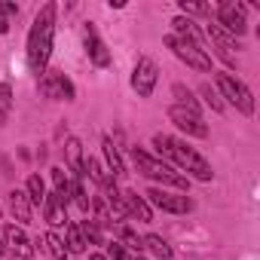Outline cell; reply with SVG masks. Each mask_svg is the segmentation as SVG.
I'll return each mask as SVG.
<instances>
[{"label":"cell","mask_w":260,"mask_h":260,"mask_svg":"<svg viewBox=\"0 0 260 260\" xmlns=\"http://www.w3.org/2000/svg\"><path fill=\"white\" fill-rule=\"evenodd\" d=\"M64 153H68V166L77 178H83V144L77 138H68L64 141Z\"/></svg>","instance_id":"e0dca14e"},{"label":"cell","mask_w":260,"mask_h":260,"mask_svg":"<svg viewBox=\"0 0 260 260\" xmlns=\"http://www.w3.org/2000/svg\"><path fill=\"white\" fill-rule=\"evenodd\" d=\"M132 260H144V257H141V254H138V257H132Z\"/></svg>","instance_id":"e575fe53"},{"label":"cell","mask_w":260,"mask_h":260,"mask_svg":"<svg viewBox=\"0 0 260 260\" xmlns=\"http://www.w3.org/2000/svg\"><path fill=\"white\" fill-rule=\"evenodd\" d=\"M52 37H55V4H43L28 34V64L37 77L46 74V64L52 55Z\"/></svg>","instance_id":"6da1fadb"},{"label":"cell","mask_w":260,"mask_h":260,"mask_svg":"<svg viewBox=\"0 0 260 260\" xmlns=\"http://www.w3.org/2000/svg\"><path fill=\"white\" fill-rule=\"evenodd\" d=\"M43 214H46L49 226H64V223H68V205H64L55 193L43 199Z\"/></svg>","instance_id":"5bb4252c"},{"label":"cell","mask_w":260,"mask_h":260,"mask_svg":"<svg viewBox=\"0 0 260 260\" xmlns=\"http://www.w3.org/2000/svg\"><path fill=\"white\" fill-rule=\"evenodd\" d=\"M43 248H46L55 260H64V257L71 254V251H68V245H64V239H58L55 233H46V236H43Z\"/></svg>","instance_id":"603a6c76"},{"label":"cell","mask_w":260,"mask_h":260,"mask_svg":"<svg viewBox=\"0 0 260 260\" xmlns=\"http://www.w3.org/2000/svg\"><path fill=\"white\" fill-rule=\"evenodd\" d=\"M116 233H119V245H122V248H132L135 254H141V251H144V239H138V233H135V230H128V226H116Z\"/></svg>","instance_id":"7402d4cb"},{"label":"cell","mask_w":260,"mask_h":260,"mask_svg":"<svg viewBox=\"0 0 260 260\" xmlns=\"http://www.w3.org/2000/svg\"><path fill=\"white\" fill-rule=\"evenodd\" d=\"M104 156H107V166H110V178L116 181L119 175H125V166H122V156L113 144V138H104Z\"/></svg>","instance_id":"ac0fdd59"},{"label":"cell","mask_w":260,"mask_h":260,"mask_svg":"<svg viewBox=\"0 0 260 260\" xmlns=\"http://www.w3.org/2000/svg\"><path fill=\"white\" fill-rule=\"evenodd\" d=\"M4 245H10L22 260H28V254H31V239H28L25 230L16 226V223H7V226H4Z\"/></svg>","instance_id":"4fadbf2b"},{"label":"cell","mask_w":260,"mask_h":260,"mask_svg":"<svg viewBox=\"0 0 260 260\" xmlns=\"http://www.w3.org/2000/svg\"><path fill=\"white\" fill-rule=\"evenodd\" d=\"M156 80H159V68H156V61L147 58V55H141L138 64H135V71H132V89H135L141 98H150L153 89H156Z\"/></svg>","instance_id":"ba28073f"},{"label":"cell","mask_w":260,"mask_h":260,"mask_svg":"<svg viewBox=\"0 0 260 260\" xmlns=\"http://www.w3.org/2000/svg\"><path fill=\"white\" fill-rule=\"evenodd\" d=\"M217 28H223L230 37H242L248 31V19H245V7L236 0H223L217 7Z\"/></svg>","instance_id":"8992f818"},{"label":"cell","mask_w":260,"mask_h":260,"mask_svg":"<svg viewBox=\"0 0 260 260\" xmlns=\"http://www.w3.org/2000/svg\"><path fill=\"white\" fill-rule=\"evenodd\" d=\"M144 248H150V251L156 254V260H172V248H169V242H166L162 236H156V233L144 236Z\"/></svg>","instance_id":"d6986e66"},{"label":"cell","mask_w":260,"mask_h":260,"mask_svg":"<svg viewBox=\"0 0 260 260\" xmlns=\"http://www.w3.org/2000/svg\"><path fill=\"white\" fill-rule=\"evenodd\" d=\"M64 233H68V251H74V254H80V251H86L89 245H86V239H83V233H80V223H64Z\"/></svg>","instance_id":"44dd1931"},{"label":"cell","mask_w":260,"mask_h":260,"mask_svg":"<svg viewBox=\"0 0 260 260\" xmlns=\"http://www.w3.org/2000/svg\"><path fill=\"white\" fill-rule=\"evenodd\" d=\"M217 95L220 98H226L236 110H242L245 116H251L254 113V92L239 80V77H233V74H217ZM223 101V104H226Z\"/></svg>","instance_id":"5b68a950"},{"label":"cell","mask_w":260,"mask_h":260,"mask_svg":"<svg viewBox=\"0 0 260 260\" xmlns=\"http://www.w3.org/2000/svg\"><path fill=\"white\" fill-rule=\"evenodd\" d=\"M71 196H74V202H77L83 211H92V196H89V190H86L83 178H77V181L71 184Z\"/></svg>","instance_id":"d4e9b609"},{"label":"cell","mask_w":260,"mask_h":260,"mask_svg":"<svg viewBox=\"0 0 260 260\" xmlns=\"http://www.w3.org/2000/svg\"><path fill=\"white\" fill-rule=\"evenodd\" d=\"M10 211L19 223H31V199L25 190H10Z\"/></svg>","instance_id":"9a60e30c"},{"label":"cell","mask_w":260,"mask_h":260,"mask_svg":"<svg viewBox=\"0 0 260 260\" xmlns=\"http://www.w3.org/2000/svg\"><path fill=\"white\" fill-rule=\"evenodd\" d=\"M7 31H10V19L0 16V34H7Z\"/></svg>","instance_id":"d6a6232c"},{"label":"cell","mask_w":260,"mask_h":260,"mask_svg":"<svg viewBox=\"0 0 260 260\" xmlns=\"http://www.w3.org/2000/svg\"><path fill=\"white\" fill-rule=\"evenodd\" d=\"M166 46H169V49H175V55H178L181 61H187V68L202 71V74H208V71H211V58H208V52L199 46V40L169 34V37H166Z\"/></svg>","instance_id":"277c9868"},{"label":"cell","mask_w":260,"mask_h":260,"mask_svg":"<svg viewBox=\"0 0 260 260\" xmlns=\"http://www.w3.org/2000/svg\"><path fill=\"white\" fill-rule=\"evenodd\" d=\"M10 110H13V86L0 83V122H7Z\"/></svg>","instance_id":"484cf974"},{"label":"cell","mask_w":260,"mask_h":260,"mask_svg":"<svg viewBox=\"0 0 260 260\" xmlns=\"http://www.w3.org/2000/svg\"><path fill=\"white\" fill-rule=\"evenodd\" d=\"M86 172L92 175V181H95L98 187H107V184L113 181V178H110V175L98 166V159H83V175H86Z\"/></svg>","instance_id":"cb8c5ba5"},{"label":"cell","mask_w":260,"mask_h":260,"mask_svg":"<svg viewBox=\"0 0 260 260\" xmlns=\"http://www.w3.org/2000/svg\"><path fill=\"white\" fill-rule=\"evenodd\" d=\"M181 10H184V13H196V16H199V13H205L208 7H205V4H190V0H181Z\"/></svg>","instance_id":"4dcf8cb0"},{"label":"cell","mask_w":260,"mask_h":260,"mask_svg":"<svg viewBox=\"0 0 260 260\" xmlns=\"http://www.w3.org/2000/svg\"><path fill=\"white\" fill-rule=\"evenodd\" d=\"M153 147H156L166 159H172L181 172H190L196 181H211V178H214L211 166H208L190 144H184V141H178V138L159 132V135H153Z\"/></svg>","instance_id":"7a4b0ae2"},{"label":"cell","mask_w":260,"mask_h":260,"mask_svg":"<svg viewBox=\"0 0 260 260\" xmlns=\"http://www.w3.org/2000/svg\"><path fill=\"white\" fill-rule=\"evenodd\" d=\"M208 37L217 43V49H220V55L226 58V61H233V49H236V37H230L223 28H217V25H208Z\"/></svg>","instance_id":"2e32d148"},{"label":"cell","mask_w":260,"mask_h":260,"mask_svg":"<svg viewBox=\"0 0 260 260\" xmlns=\"http://www.w3.org/2000/svg\"><path fill=\"white\" fill-rule=\"evenodd\" d=\"M119 196H122V205H125V217H135L138 223H150V220H153L150 205H147L135 190H125V193H119Z\"/></svg>","instance_id":"7c38bea8"},{"label":"cell","mask_w":260,"mask_h":260,"mask_svg":"<svg viewBox=\"0 0 260 260\" xmlns=\"http://www.w3.org/2000/svg\"><path fill=\"white\" fill-rule=\"evenodd\" d=\"M147 199H150L156 208L172 211V214H187V211H193V199H190L187 193H175V190H166V187L147 190Z\"/></svg>","instance_id":"52a82bcc"},{"label":"cell","mask_w":260,"mask_h":260,"mask_svg":"<svg viewBox=\"0 0 260 260\" xmlns=\"http://www.w3.org/2000/svg\"><path fill=\"white\" fill-rule=\"evenodd\" d=\"M175 95H178V101H181V107H187V110H193V113H199V104H196V98H193V92L190 89H184L181 83H175V89H172Z\"/></svg>","instance_id":"83f0119b"},{"label":"cell","mask_w":260,"mask_h":260,"mask_svg":"<svg viewBox=\"0 0 260 260\" xmlns=\"http://www.w3.org/2000/svg\"><path fill=\"white\" fill-rule=\"evenodd\" d=\"M89 260H107V257H104V254H92Z\"/></svg>","instance_id":"836d02e7"},{"label":"cell","mask_w":260,"mask_h":260,"mask_svg":"<svg viewBox=\"0 0 260 260\" xmlns=\"http://www.w3.org/2000/svg\"><path fill=\"white\" fill-rule=\"evenodd\" d=\"M202 95H205V101H208V107H211L214 113H220V110L226 107V104H223V98L217 95V89H214L211 83H205V86H202Z\"/></svg>","instance_id":"f1b7e54d"},{"label":"cell","mask_w":260,"mask_h":260,"mask_svg":"<svg viewBox=\"0 0 260 260\" xmlns=\"http://www.w3.org/2000/svg\"><path fill=\"white\" fill-rule=\"evenodd\" d=\"M169 119L181 128V132H187L190 138H208V125L202 122V116L193 113V110H187V107H181V104L169 107Z\"/></svg>","instance_id":"30bf717a"},{"label":"cell","mask_w":260,"mask_h":260,"mask_svg":"<svg viewBox=\"0 0 260 260\" xmlns=\"http://www.w3.org/2000/svg\"><path fill=\"white\" fill-rule=\"evenodd\" d=\"M107 248H110V260H132V254H128L119 242H110Z\"/></svg>","instance_id":"f546056e"},{"label":"cell","mask_w":260,"mask_h":260,"mask_svg":"<svg viewBox=\"0 0 260 260\" xmlns=\"http://www.w3.org/2000/svg\"><path fill=\"white\" fill-rule=\"evenodd\" d=\"M86 55L95 68H107L110 64V49L104 46V40L98 37L95 25H86Z\"/></svg>","instance_id":"8fae6325"},{"label":"cell","mask_w":260,"mask_h":260,"mask_svg":"<svg viewBox=\"0 0 260 260\" xmlns=\"http://www.w3.org/2000/svg\"><path fill=\"white\" fill-rule=\"evenodd\" d=\"M0 13L4 16H19V7L16 4H0Z\"/></svg>","instance_id":"1f68e13d"},{"label":"cell","mask_w":260,"mask_h":260,"mask_svg":"<svg viewBox=\"0 0 260 260\" xmlns=\"http://www.w3.org/2000/svg\"><path fill=\"white\" fill-rule=\"evenodd\" d=\"M0 254H4V242H0Z\"/></svg>","instance_id":"d590c367"},{"label":"cell","mask_w":260,"mask_h":260,"mask_svg":"<svg viewBox=\"0 0 260 260\" xmlns=\"http://www.w3.org/2000/svg\"><path fill=\"white\" fill-rule=\"evenodd\" d=\"M40 95L55 98V101H74L77 98V89H74V83L61 71H46L40 77Z\"/></svg>","instance_id":"9c48e42d"},{"label":"cell","mask_w":260,"mask_h":260,"mask_svg":"<svg viewBox=\"0 0 260 260\" xmlns=\"http://www.w3.org/2000/svg\"><path fill=\"white\" fill-rule=\"evenodd\" d=\"M80 233H83L86 245H101V226H98L95 220H83V223H80Z\"/></svg>","instance_id":"4316f807"},{"label":"cell","mask_w":260,"mask_h":260,"mask_svg":"<svg viewBox=\"0 0 260 260\" xmlns=\"http://www.w3.org/2000/svg\"><path fill=\"white\" fill-rule=\"evenodd\" d=\"M25 193H28L31 205H43V199H46V184H43V178H40V175H31Z\"/></svg>","instance_id":"ffe728a7"},{"label":"cell","mask_w":260,"mask_h":260,"mask_svg":"<svg viewBox=\"0 0 260 260\" xmlns=\"http://www.w3.org/2000/svg\"><path fill=\"white\" fill-rule=\"evenodd\" d=\"M132 156H135V166H138L141 175H147V178H153V181H162V187H175L178 193H187L190 181H187L181 172H175V169L166 166L162 159H153V156H150L147 150H141V147H135Z\"/></svg>","instance_id":"3957f363"}]
</instances>
